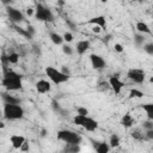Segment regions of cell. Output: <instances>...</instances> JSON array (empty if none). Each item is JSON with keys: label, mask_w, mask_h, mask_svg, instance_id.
Returning a JSON list of instances; mask_svg holds the SVG:
<instances>
[{"label": "cell", "mask_w": 153, "mask_h": 153, "mask_svg": "<svg viewBox=\"0 0 153 153\" xmlns=\"http://www.w3.org/2000/svg\"><path fill=\"white\" fill-rule=\"evenodd\" d=\"M4 69V75L1 84L7 91H17L23 87L22 84V75L16 73L12 69H8L7 67H2Z\"/></svg>", "instance_id": "cell-1"}, {"label": "cell", "mask_w": 153, "mask_h": 153, "mask_svg": "<svg viewBox=\"0 0 153 153\" xmlns=\"http://www.w3.org/2000/svg\"><path fill=\"white\" fill-rule=\"evenodd\" d=\"M2 116H4V118H6V120H8V121L20 120V118L24 117V109H23L19 104H18V105L4 104Z\"/></svg>", "instance_id": "cell-2"}, {"label": "cell", "mask_w": 153, "mask_h": 153, "mask_svg": "<svg viewBox=\"0 0 153 153\" xmlns=\"http://www.w3.org/2000/svg\"><path fill=\"white\" fill-rule=\"evenodd\" d=\"M57 140L65 142V143H69V145H80L81 143V136L72 130L68 129H62L57 131Z\"/></svg>", "instance_id": "cell-3"}, {"label": "cell", "mask_w": 153, "mask_h": 153, "mask_svg": "<svg viewBox=\"0 0 153 153\" xmlns=\"http://www.w3.org/2000/svg\"><path fill=\"white\" fill-rule=\"evenodd\" d=\"M35 18L39 22H45V23H53L55 19L51 10L48 8L47 6H44L43 4H36Z\"/></svg>", "instance_id": "cell-4"}, {"label": "cell", "mask_w": 153, "mask_h": 153, "mask_svg": "<svg viewBox=\"0 0 153 153\" xmlns=\"http://www.w3.org/2000/svg\"><path fill=\"white\" fill-rule=\"evenodd\" d=\"M45 74H47V76H48L54 84H56V85L63 84V82L68 81V79H69V75L62 73L61 71H59V69H56V68H54V67H51V66H48V67L45 68Z\"/></svg>", "instance_id": "cell-5"}, {"label": "cell", "mask_w": 153, "mask_h": 153, "mask_svg": "<svg viewBox=\"0 0 153 153\" xmlns=\"http://www.w3.org/2000/svg\"><path fill=\"white\" fill-rule=\"evenodd\" d=\"M127 78L135 84H142L146 78V73L140 68H130L127 72Z\"/></svg>", "instance_id": "cell-6"}, {"label": "cell", "mask_w": 153, "mask_h": 153, "mask_svg": "<svg viewBox=\"0 0 153 153\" xmlns=\"http://www.w3.org/2000/svg\"><path fill=\"white\" fill-rule=\"evenodd\" d=\"M6 13H7V16L12 23H20V22H24V19H25V17L20 10H17V8L11 7V6H8L6 8Z\"/></svg>", "instance_id": "cell-7"}, {"label": "cell", "mask_w": 153, "mask_h": 153, "mask_svg": "<svg viewBox=\"0 0 153 153\" xmlns=\"http://www.w3.org/2000/svg\"><path fill=\"white\" fill-rule=\"evenodd\" d=\"M90 61H91L92 68L93 69H97V71L103 69L105 67V65H106L105 60L100 55H98V54H91L90 55Z\"/></svg>", "instance_id": "cell-8"}, {"label": "cell", "mask_w": 153, "mask_h": 153, "mask_svg": "<svg viewBox=\"0 0 153 153\" xmlns=\"http://www.w3.org/2000/svg\"><path fill=\"white\" fill-rule=\"evenodd\" d=\"M109 86L115 92V94H120L122 88H123V86H124V84L120 80V78L117 75H112V76L109 78Z\"/></svg>", "instance_id": "cell-9"}, {"label": "cell", "mask_w": 153, "mask_h": 153, "mask_svg": "<svg viewBox=\"0 0 153 153\" xmlns=\"http://www.w3.org/2000/svg\"><path fill=\"white\" fill-rule=\"evenodd\" d=\"M87 24H91L93 26H98V27H100V30H105L106 29V19H105L104 16L92 17L91 19L87 20Z\"/></svg>", "instance_id": "cell-10"}, {"label": "cell", "mask_w": 153, "mask_h": 153, "mask_svg": "<svg viewBox=\"0 0 153 153\" xmlns=\"http://www.w3.org/2000/svg\"><path fill=\"white\" fill-rule=\"evenodd\" d=\"M81 127L85 130H87V131H94L98 128V122L96 120L91 118L90 116H86L85 120H84V122H82V124H81Z\"/></svg>", "instance_id": "cell-11"}, {"label": "cell", "mask_w": 153, "mask_h": 153, "mask_svg": "<svg viewBox=\"0 0 153 153\" xmlns=\"http://www.w3.org/2000/svg\"><path fill=\"white\" fill-rule=\"evenodd\" d=\"M25 137L22 136V135H18V134H13L10 136V142L12 145V147L14 149H20V147L23 146V143L25 142Z\"/></svg>", "instance_id": "cell-12"}, {"label": "cell", "mask_w": 153, "mask_h": 153, "mask_svg": "<svg viewBox=\"0 0 153 153\" xmlns=\"http://www.w3.org/2000/svg\"><path fill=\"white\" fill-rule=\"evenodd\" d=\"M91 142H93V147L97 153H109L110 146L108 142H105V141L98 142V141H93V140H91Z\"/></svg>", "instance_id": "cell-13"}, {"label": "cell", "mask_w": 153, "mask_h": 153, "mask_svg": "<svg viewBox=\"0 0 153 153\" xmlns=\"http://www.w3.org/2000/svg\"><path fill=\"white\" fill-rule=\"evenodd\" d=\"M90 47H91L90 41H87V39H82V41H79V42L76 43L75 50H76V53H78L79 55H84V54L90 49Z\"/></svg>", "instance_id": "cell-14"}, {"label": "cell", "mask_w": 153, "mask_h": 153, "mask_svg": "<svg viewBox=\"0 0 153 153\" xmlns=\"http://www.w3.org/2000/svg\"><path fill=\"white\" fill-rule=\"evenodd\" d=\"M50 88H51L50 82L47 81V80H43L42 79V80H38L36 82V90H37L38 93H47V92L50 91Z\"/></svg>", "instance_id": "cell-15"}, {"label": "cell", "mask_w": 153, "mask_h": 153, "mask_svg": "<svg viewBox=\"0 0 153 153\" xmlns=\"http://www.w3.org/2000/svg\"><path fill=\"white\" fill-rule=\"evenodd\" d=\"M134 123H135V120L131 117V115H130L129 112H127L126 115H123L122 118H121V124H122L124 128H130Z\"/></svg>", "instance_id": "cell-16"}, {"label": "cell", "mask_w": 153, "mask_h": 153, "mask_svg": "<svg viewBox=\"0 0 153 153\" xmlns=\"http://www.w3.org/2000/svg\"><path fill=\"white\" fill-rule=\"evenodd\" d=\"M136 30L139 33L143 35V33H147V35H151V29L149 26L145 23V22H137L136 23Z\"/></svg>", "instance_id": "cell-17"}, {"label": "cell", "mask_w": 153, "mask_h": 153, "mask_svg": "<svg viewBox=\"0 0 153 153\" xmlns=\"http://www.w3.org/2000/svg\"><path fill=\"white\" fill-rule=\"evenodd\" d=\"M2 99L5 102V104H13V105H18L20 104V99L19 98H16L11 94H7V93H2Z\"/></svg>", "instance_id": "cell-18"}, {"label": "cell", "mask_w": 153, "mask_h": 153, "mask_svg": "<svg viewBox=\"0 0 153 153\" xmlns=\"http://www.w3.org/2000/svg\"><path fill=\"white\" fill-rule=\"evenodd\" d=\"M79 152H80V146L79 145L66 143V146L62 149V153H79Z\"/></svg>", "instance_id": "cell-19"}, {"label": "cell", "mask_w": 153, "mask_h": 153, "mask_svg": "<svg viewBox=\"0 0 153 153\" xmlns=\"http://www.w3.org/2000/svg\"><path fill=\"white\" fill-rule=\"evenodd\" d=\"M49 38L51 39V42H53L55 45H61V44L63 43V38H62V36L59 35V33H56V32H50Z\"/></svg>", "instance_id": "cell-20"}, {"label": "cell", "mask_w": 153, "mask_h": 153, "mask_svg": "<svg viewBox=\"0 0 153 153\" xmlns=\"http://www.w3.org/2000/svg\"><path fill=\"white\" fill-rule=\"evenodd\" d=\"M143 110L147 114V120L153 121V104L152 103H147V104H142Z\"/></svg>", "instance_id": "cell-21"}, {"label": "cell", "mask_w": 153, "mask_h": 153, "mask_svg": "<svg viewBox=\"0 0 153 153\" xmlns=\"http://www.w3.org/2000/svg\"><path fill=\"white\" fill-rule=\"evenodd\" d=\"M120 143H121V141H120L118 135H117V134H112V135L110 136V140H109V146H110V148H116V147L120 146Z\"/></svg>", "instance_id": "cell-22"}, {"label": "cell", "mask_w": 153, "mask_h": 153, "mask_svg": "<svg viewBox=\"0 0 153 153\" xmlns=\"http://www.w3.org/2000/svg\"><path fill=\"white\" fill-rule=\"evenodd\" d=\"M14 27V30H16V32H18L19 35H22V36H24L25 38H27V39H31L32 38V36L30 35V32L26 30V29H23V27H20V26H18V25H14L13 26Z\"/></svg>", "instance_id": "cell-23"}, {"label": "cell", "mask_w": 153, "mask_h": 153, "mask_svg": "<svg viewBox=\"0 0 153 153\" xmlns=\"http://www.w3.org/2000/svg\"><path fill=\"white\" fill-rule=\"evenodd\" d=\"M145 94H143V92L142 91H140V90H137V88H131L130 91H129V98L131 99V98H142Z\"/></svg>", "instance_id": "cell-24"}, {"label": "cell", "mask_w": 153, "mask_h": 153, "mask_svg": "<svg viewBox=\"0 0 153 153\" xmlns=\"http://www.w3.org/2000/svg\"><path fill=\"white\" fill-rule=\"evenodd\" d=\"M7 60H8V63H12V65H16L18 63L19 61V55L17 53H10L7 55Z\"/></svg>", "instance_id": "cell-25"}, {"label": "cell", "mask_w": 153, "mask_h": 153, "mask_svg": "<svg viewBox=\"0 0 153 153\" xmlns=\"http://www.w3.org/2000/svg\"><path fill=\"white\" fill-rule=\"evenodd\" d=\"M76 114L79 116H88V110L84 106H78L76 108Z\"/></svg>", "instance_id": "cell-26"}, {"label": "cell", "mask_w": 153, "mask_h": 153, "mask_svg": "<svg viewBox=\"0 0 153 153\" xmlns=\"http://www.w3.org/2000/svg\"><path fill=\"white\" fill-rule=\"evenodd\" d=\"M131 137H134V139H136V140L146 139V137H145V134H142L140 130H134V131L131 133Z\"/></svg>", "instance_id": "cell-27"}, {"label": "cell", "mask_w": 153, "mask_h": 153, "mask_svg": "<svg viewBox=\"0 0 153 153\" xmlns=\"http://www.w3.org/2000/svg\"><path fill=\"white\" fill-rule=\"evenodd\" d=\"M143 50L149 54V55H153V43H147L143 45Z\"/></svg>", "instance_id": "cell-28"}, {"label": "cell", "mask_w": 153, "mask_h": 153, "mask_svg": "<svg viewBox=\"0 0 153 153\" xmlns=\"http://www.w3.org/2000/svg\"><path fill=\"white\" fill-rule=\"evenodd\" d=\"M62 51H63V54H66V55H72V54H73V48L69 47V45H67V44H63V45H62Z\"/></svg>", "instance_id": "cell-29"}, {"label": "cell", "mask_w": 153, "mask_h": 153, "mask_svg": "<svg viewBox=\"0 0 153 153\" xmlns=\"http://www.w3.org/2000/svg\"><path fill=\"white\" fill-rule=\"evenodd\" d=\"M142 126H143V128H145L146 130H153V121H151V120L145 121V122L142 123Z\"/></svg>", "instance_id": "cell-30"}, {"label": "cell", "mask_w": 153, "mask_h": 153, "mask_svg": "<svg viewBox=\"0 0 153 153\" xmlns=\"http://www.w3.org/2000/svg\"><path fill=\"white\" fill-rule=\"evenodd\" d=\"M62 38H63V41L65 42H67V43H69V42H72L73 41V35L71 33V32H65L63 35H62Z\"/></svg>", "instance_id": "cell-31"}, {"label": "cell", "mask_w": 153, "mask_h": 153, "mask_svg": "<svg viewBox=\"0 0 153 153\" xmlns=\"http://www.w3.org/2000/svg\"><path fill=\"white\" fill-rule=\"evenodd\" d=\"M134 39H135V43H136L137 45H141V44H143V39H145V37H143V35L140 33V35H136Z\"/></svg>", "instance_id": "cell-32"}, {"label": "cell", "mask_w": 153, "mask_h": 153, "mask_svg": "<svg viewBox=\"0 0 153 153\" xmlns=\"http://www.w3.org/2000/svg\"><path fill=\"white\" fill-rule=\"evenodd\" d=\"M114 49H115V51H117V53H123V47H122V44H120V43H116L115 44V47H114Z\"/></svg>", "instance_id": "cell-33"}, {"label": "cell", "mask_w": 153, "mask_h": 153, "mask_svg": "<svg viewBox=\"0 0 153 153\" xmlns=\"http://www.w3.org/2000/svg\"><path fill=\"white\" fill-rule=\"evenodd\" d=\"M29 148H30V147H29V143H27V141H25V142L23 143V146L20 147V151H22V152H27Z\"/></svg>", "instance_id": "cell-34"}, {"label": "cell", "mask_w": 153, "mask_h": 153, "mask_svg": "<svg viewBox=\"0 0 153 153\" xmlns=\"http://www.w3.org/2000/svg\"><path fill=\"white\" fill-rule=\"evenodd\" d=\"M26 14H27V16H32V14H35V10H32V8H27V10H26Z\"/></svg>", "instance_id": "cell-35"}, {"label": "cell", "mask_w": 153, "mask_h": 153, "mask_svg": "<svg viewBox=\"0 0 153 153\" xmlns=\"http://www.w3.org/2000/svg\"><path fill=\"white\" fill-rule=\"evenodd\" d=\"M92 31L96 32V33H99V32H100V27H98V26H93V27H92Z\"/></svg>", "instance_id": "cell-36"}, {"label": "cell", "mask_w": 153, "mask_h": 153, "mask_svg": "<svg viewBox=\"0 0 153 153\" xmlns=\"http://www.w3.org/2000/svg\"><path fill=\"white\" fill-rule=\"evenodd\" d=\"M2 128H5V123L2 121H0V129H2Z\"/></svg>", "instance_id": "cell-37"}, {"label": "cell", "mask_w": 153, "mask_h": 153, "mask_svg": "<svg viewBox=\"0 0 153 153\" xmlns=\"http://www.w3.org/2000/svg\"><path fill=\"white\" fill-rule=\"evenodd\" d=\"M1 115H2V112H1V111H0V117H1Z\"/></svg>", "instance_id": "cell-38"}]
</instances>
